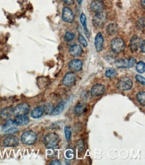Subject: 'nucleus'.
<instances>
[{"label":"nucleus","mask_w":145,"mask_h":165,"mask_svg":"<svg viewBox=\"0 0 145 165\" xmlns=\"http://www.w3.org/2000/svg\"><path fill=\"white\" fill-rule=\"evenodd\" d=\"M106 91V88L103 84H97L92 88L90 90L91 95L92 96L97 97L102 95Z\"/></svg>","instance_id":"f8f14e48"},{"label":"nucleus","mask_w":145,"mask_h":165,"mask_svg":"<svg viewBox=\"0 0 145 165\" xmlns=\"http://www.w3.org/2000/svg\"><path fill=\"white\" fill-rule=\"evenodd\" d=\"M110 47L114 53L120 54L125 48V43H124L123 39L121 38H115L111 41Z\"/></svg>","instance_id":"7ed1b4c3"},{"label":"nucleus","mask_w":145,"mask_h":165,"mask_svg":"<svg viewBox=\"0 0 145 165\" xmlns=\"http://www.w3.org/2000/svg\"><path fill=\"white\" fill-rule=\"evenodd\" d=\"M13 114V108H6L1 111V116L3 118H9Z\"/></svg>","instance_id":"b1692460"},{"label":"nucleus","mask_w":145,"mask_h":165,"mask_svg":"<svg viewBox=\"0 0 145 165\" xmlns=\"http://www.w3.org/2000/svg\"><path fill=\"white\" fill-rule=\"evenodd\" d=\"M74 38H75V35L70 32H66L64 37V41L66 42H71V41L74 40Z\"/></svg>","instance_id":"c85d7f7f"},{"label":"nucleus","mask_w":145,"mask_h":165,"mask_svg":"<svg viewBox=\"0 0 145 165\" xmlns=\"http://www.w3.org/2000/svg\"><path fill=\"white\" fill-rule=\"evenodd\" d=\"M141 42H142V40L138 36L134 35L133 37L131 38V42H130L131 50L133 51V52H134V51H137L140 47V45H141Z\"/></svg>","instance_id":"2eb2a0df"},{"label":"nucleus","mask_w":145,"mask_h":165,"mask_svg":"<svg viewBox=\"0 0 145 165\" xmlns=\"http://www.w3.org/2000/svg\"><path fill=\"white\" fill-rule=\"evenodd\" d=\"M64 108H65L64 102H60L59 104L56 106V107H54V109L52 113H51V114L54 116L59 115L62 112H63V110H64Z\"/></svg>","instance_id":"4be33fe9"},{"label":"nucleus","mask_w":145,"mask_h":165,"mask_svg":"<svg viewBox=\"0 0 145 165\" xmlns=\"http://www.w3.org/2000/svg\"><path fill=\"white\" fill-rule=\"evenodd\" d=\"M87 104L84 102H80L74 108V113L77 116L83 115L87 110Z\"/></svg>","instance_id":"a211bd4d"},{"label":"nucleus","mask_w":145,"mask_h":165,"mask_svg":"<svg viewBox=\"0 0 145 165\" xmlns=\"http://www.w3.org/2000/svg\"><path fill=\"white\" fill-rule=\"evenodd\" d=\"M30 106L28 103H21L13 108V114L15 116L26 115L30 112Z\"/></svg>","instance_id":"0eeeda50"},{"label":"nucleus","mask_w":145,"mask_h":165,"mask_svg":"<svg viewBox=\"0 0 145 165\" xmlns=\"http://www.w3.org/2000/svg\"><path fill=\"white\" fill-rule=\"evenodd\" d=\"M78 42L80 44V45L82 46H83L84 48H86L88 46V42L86 40L85 38L83 36L82 34H80L79 35V38H78Z\"/></svg>","instance_id":"2f4dec72"},{"label":"nucleus","mask_w":145,"mask_h":165,"mask_svg":"<svg viewBox=\"0 0 145 165\" xmlns=\"http://www.w3.org/2000/svg\"><path fill=\"white\" fill-rule=\"evenodd\" d=\"M44 112H45L46 114H51L54 109V106L52 103H47L44 105Z\"/></svg>","instance_id":"a878e982"},{"label":"nucleus","mask_w":145,"mask_h":165,"mask_svg":"<svg viewBox=\"0 0 145 165\" xmlns=\"http://www.w3.org/2000/svg\"><path fill=\"white\" fill-rule=\"evenodd\" d=\"M117 75V72L115 69H108L106 72H105V76L107 77V78H112L114 77H115Z\"/></svg>","instance_id":"cd10ccee"},{"label":"nucleus","mask_w":145,"mask_h":165,"mask_svg":"<svg viewBox=\"0 0 145 165\" xmlns=\"http://www.w3.org/2000/svg\"><path fill=\"white\" fill-rule=\"evenodd\" d=\"M62 18L66 23H72L74 19V14L72 9L68 7H64L62 10Z\"/></svg>","instance_id":"1a4fd4ad"},{"label":"nucleus","mask_w":145,"mask_h":165,"mask_svg":"<svg viewBox=\"0 0 145 165\" xmlns=\"http://www.w3.org/2000/svg\"><path fill=\"white\" fill-rule=\"evenodd\" d=\"M118 26L115 23H111L110 24H108L106 29L107 34L110 36L116 34L118 32Z\"/></svg>","instance_id":"aec40b11"},{"label":"nucleus","mask_w":145,"mask_h":165,"mask_svg":"<svg viewBox=\"0 0 145 165\" xmlns=\"http://www.w3.org/2000/svg\"><path fill=\"white\" fill-rule=\"evenodd\" d=\"M66 5H68V6H70V5H72L74 3V0H62Z\"/></svg>","instance_id":"e433bc0d"},{"label":"nucleus","mask_w":145,"mask_h":165,"mask_svg":"<svg viewBox=\"0 0 145 165\" xmlns=\"http://www.w3.org/2000/svg\"><path fill=\"white\" fill-rule=\"evenodd\" d=\"M60 142V137L56 133H50L44 138L45 146L48 148H56Z\"/></svg>","instance_id":"f257e3e1"},{"label":"nucleus","mask_w":145,"mask_h":165,"mask_svg":"<svg viewBox=\"0 0 145 165\" xmlns=\"http://www.w3.org/2000/svg\"><path fill=\"white\" fill-rule=\"evenodd\" d=\"M76 75L74 72H68L64 77L62 84L66 86H72L74 84L76 80Z\"/></svg>","instance_id":"9d476101"},{"label":"nucleus","mask_w":145,"mask_h":165,"mask_svg":"<svg viewBox=\"0 0 145 165\" xmlns=\"http://www.w3.org/2000/svg\"><path fill=\"white\" fill-rule=\"evenodd\" d=\"M77 2H78V3H79V5H81L83 2V0H77Z\"/></svg>","instance_id":"ea45409f"},{"label":"nucleus","mask_w":145,"mask_h":165,"mask_svg":"<svg viewBox=\"0 0 145 165\" xmlns=\"http://www.w3.org/2000/svg\"><path fill=\"white\" fill-rule=\"evenodd\" d=\"M14 121L18 126H23L28 124L30 120L28 116L26 115H18L15 117Z\"/></svg>","instance_id":"6ab92c4d"},{"label":"nucleus","mask_w":145,"mask_h":165,"mask_svg":"<svg viewBox=\"0 0 145 165\" xmlns=\"http://www.w3.org/2000/svg\"><path fill=\"white\" fill-rule=\"evenodd\" d=\"M80 22L82 25L83 28H84V34H86V37L89 38L90 34H89V31L87 29V21H86V17L84 13H82L81 16H80Z\"/></svg>","instance_id":"5701e85b"},{"label":"nucleus","mask_w":145,"mask_h":165,"mask_svg":"<svg viewBox=\"0 0 145 165\" xmlns=\"http://www.w3.org/2000/svg\"><path fill=\"white\" fill-rule=\"evenodd\" d=\"M133 85L132 79L128 77H122L120 78L117 83V88L121 90L126 91L132 88Z\"/></svg>","instance_id":"423d86ee"},{"label":"nucleus","mask_w":145,"mask_h":165,"mask_svg":"<svg viewBox=\"0 0 145 165\" xmlns=\"http://www.w3.org/2000/svg\"><path fill=\"white\" fill-rule=\"evenodd\" d=\"M95 48L97 51H101L104 48V37L101 32L98 33L95 38Z\"/></svg>","instance_id":"f3484780"},{"label":"nucleus","mask_w":145,"mask_h":165,"mask_svg":"<svg viewBox=\"0 0 145 165\" xmlns=\"http://www.w3.org/2000/svg\"><path fill=\"white\" fill-rule=\"evenodd\" d=\"M44 112L43 108L41 106H38L35 108L32 112H31V116L34 118V119H38V118H40V117L42 116Z\"/></svg>","instance_id":"412c9836"},{"label":"nucleus","mask_w":145,"mask_h":165,"mask_svg":"<svg viewBox=\"0 0 145 165\" xmlns=\"http://www.w3.org/2000/svg\"><path fill=\"white\" fill-rule=\"evenodd\" d=\"M136 98L140 104H141L142 106H144L145 105V92L144 91L138 92L136 96Z\"/></svg>","instance_id":"393cba45"},{"label":"nucleus","mask_w":145,"mask_h":165,"mask_svg":"<svg viewBox=\"0 0 145 165\" xmlns=\"http://www.w3.org/2000/svg\"><path fill=\"white\" fill-rule=\"evenodd\" d=\"M83 62L80 60H72L69 62L68 68L70 70L74 72H80L82 69Z\"/></svg>","instance_id":"4468645a"},{"label":"nucleus","mask_w":145,"mask_h":165,"mask_svg":"<svg viewBox=\"0 0 145 165\" xmlns=\"http://www.w3.org/2000/svg\"><path fill=\"white\" fill-rule=\"evenodd\" d=\"M105 3L102 0H93L90 4V9L92 12L95 13L104 11Z\"/></svg>","instance_id":"ddd939ff"},{"label":"nucleus","mask_w":145,"mask_h":165,"mask_svg":"<svg viewBox=\"0 0 145 165\" xmlns=\"http://www.w3.org/2000/svg\"><path fill=\"white\" fill-rule=\"evenodd\" d=\"M137 28L138 30H142L144 28V18H140L137 22Z\"/></svg>","instance_id":"7c9ffc66"},{"label":"nucleus","mask_w":145,"mask_h":165,"mask_svg":"<svg viewBox=\"0 0 145 165\" xmlns=\"http://www.w3.org/2000/svg\"><path fill=\"white\" fill-rule=\"evenodd\" d=\"M135 78L141 84H142L143 86L145 85V79H144V77H142L141 75H136Z\"/></svg>","instance_id":"473e14b6"},{"label":"nucleus","mask_w":145,"mask_h":165,"mask_svg":"<svg viewBox=\"0 0 145 165\" xmlns=\"http://www.w3.org/2000/svg\"><path fill=\"white\" fill-rule=\"evenodd\" d=\"M17 125L15 121L13 120H8L4 125L2 126V131L6 134H13L18 132V128Z\"/></svg>","instance_id":"6e6552de"},{"label":"nucleus","mask_w":145,"mask_h":165,"mask_svg":"<svg viewBox=\"0 0 145 165\" xmlns=\"http://www.w3.org/2000/svg\"><path fill=\"white\" fill-rule=\"evenodd\" d=\"M64 133H65V136L66 138L67 141H70L71 137H72V132L70 130V128L69 126H66L64 128Z\"/></svg>","instance_id":"c756f323"},{"label":"nucleus","mask_w":145,"mask_h":165,"mask_svg":"<svg viewBox=\"0 0 145 165\" xmlns=\"http://www.w3.org/2000/svg\"><path fill=\"white\" fill-rule=\"evenodd\" d=\"M38 139V135L32 130H27L24 132L21 136V141L26 145H32Z\"/></svg>","instance_id":"f03ea898"},{"label":"nucleus","mask_w":145,"mask_h":165,"mask_svg":"<svg viewBox=\"0 0 145 165\" xmlns=\"http://www.w3.org/2000/svg\"><path fill=\"white\" fill-rule=\"evenodd\" d=\"M106 20L107 16L105 12H96L92 18V24L96 28H102L106 22Z\"/></svg>","instance_id":"20e7f679"},{"label":"nucleus","mask_w":145,"mask_h":165,"mask_svg":"<svg viewBox=\"0 0 145 165\" xmlns=\"http://www.w3.org/2000/svg\"><path fill=\"white\" fill-rule=\"evenodd\" d=\"M137 61L134 58L130 59L123 58L116 60L115 64L118 68H131L136 64Z\"/></svg>","instance_id":"39448f33"},{"label":"nucleus","mask_w":145,"mask_h":165,"mask_svg":"<svg viewBox=\"0 0 145 165\" xmlns=\"http://www.w3.org/2000/svg\"><path fill=\"white\" fill-rule=\"evenodd\" d=\"M69 53L73 57H80L83 54V50L80 45L74 44L71 46Z\"/></svg>","instance_id":"dca6fc26"},{"label":"nucleus","mask_w":145,"mask_h":165,"mask_svg":"<svg viewBox=\"0 0 145 165\" xmlns=\"http://www.w3.org/2000/svg\"><path fill=\"white\" fill-rule=\"evenodd\" d=\"M140 48H141V50L143 54L145 53V43H144V40H142V42L141 43V45H140Z\"/></svg>","instance_id":"c9c22d12"},{"label":"nucleus","mask_w":145,"mask_h":165,"mask_svg":"<svg viewBox=\"0 0 145 165\" xmlns=\"http://www.w3.org/2000/svg\"><path fill=\"white\" fill-rule=\"evenodd\" d=\"M136 70L140 74H142L145 71V64L144 61H140L137 64L136 66Z\"/></svg>","instance_id":"bb28decb"},{"label":"nucleus","mask_w":145,"mask_h":165,"mask_svg":"<svg viewBox=\"0 0 145 165\" xmlns=\"http://www.w3.org/2000/svg\"><path fill=\"white\" fill-rule=\"evenodd\" d=\"M141 5L143 8H144L145 6V0H141Z\"/></svg>","instance_id":"58836bf2"},{"label":"nucleus","mask_w":145,"mask_h":165,"mask_svg":"<svg viewBox=\"0 0 145 165\" xmlns=\"http://www.w3.org/2000/svg\"><path fill=\"white\" fill-rule=\"evenodd\" d=\"M81 98L82 99L84 100L88 99V98H89V94H88V92L86 91H83L81 94Z\"/></svg>","instance_id":"f704fd0d"},{"label":"nucleus","mask_w":145,"mask_h":165,"mask_svg":"<svg viewBox=\"0 0 145 165\" xmlns=\"http://www.w3.org/2000/svg\"><path fill=\"white\" fill-rule=\"evenodd\" d=\"M74 157V152H72V151H67L66 152V157L68 158H72Z\"/></svg>","instance_id":"72a5a7b5"},{"label":"nucleus","mask_w":145,"mask_h":165,"mask_svg":"<svg viewBox=\"0 0 145 165\" xmlns=\"http://www.w3.org/2000/svg\"><path fill=\"white\" fill-rule=\"evenodd\" d=\"M19 144L18 138L13 135H9L4 138L3 141V145L4 146H16Z\"/></svg>","instance_id":"9b49d317"},{"label":"nucleus","mask_w":145,"mask_h":165,"mask_svg":"<svg viewBox=\"0 0 145 165\" xmlns=\"http://www.w3.org/2000/svg\"><path fill=\"white\" fill-rule=\"evenodd\" d=\"M50 164H51V165H55V164H58V165H60L62 164V162H60L58 160H54V161H51Z\"/></svg>","instance_id":"4c0bfd02"}]
</instances>
